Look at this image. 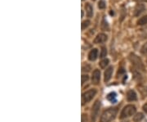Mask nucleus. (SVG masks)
I'll return each mask as SVG.
<instances>
[{
  "label": "nucleus",
  "mask_w": 147,
  "mask_h": 122,
  "mask_svg": "<svg viewBox=\"0 0 147 122\" xmlns=\"http://www.w3.org/2000/svg\"><path fill=\"white\" fill-rule=\"evenodd\" d=\"M118 113V110L117 108L115 107H110L106 109L105 111L103 112L101 114L100 118V122H110L113 120H115V118L117 116Z\"/></svg>",
  "instance_id": "nucleus-1"
},
{
  "label": "nucleus",
  "mask_w": 147,
  "mask_h": 122,
  "mask_svg": "<svg viewBox=\"0 0 147 122\" xmlns=\"http://www.w3.org/2000/svg\"><path fill=\"white\" fill-rule=\"evenodd\" d=\"M136 111H137V109H136V106L134 105H131V104L127 105L122 110L119 117H120V119H125L127 117H131L136 113Z\"/></svg>",
  "instance_id": "nucleus-2"
},
{
  "label": "nucleus",
  "mask_w": 147,
  "mask_h": 122,
  "mask_svg": "<svg viewBox=\"0 0 147 122\" xmlns=\"http://www.w3.org/2000/svg\"><path fill=\"white\" fill-rule=\"evenodd\" d=\"M100 101L97 100L96 101L93 106L92 107V112H91V119H92V121L95 122L96 121V118L99 115V112H100Z\"/></svg>",
  "instance_id": "nucleus-3"
},
{
  "label": "nucleus",
  "mask_w": 147,
  "mask_h": 122,
  "mask_svg": "<svg viewBox=\"0 0 147 122\" xmlns=\"http://www.w3.org/2000/svg\"><path fill=\"white\" fill-rule=\"evenodd\" d=\"M129 59H130L131 63L133 64V66H136V68L137 70H144V69H145L144 68V65L142 63V60L139 58L137 55L131 53V54H130V56H129Z\"/></svg>",
  "instance_id": "nucleus-4"
},
{
  "label": "nucleus",
  "mask_w": 147,
  "mask_h": 122,
  "mask_svg": "<svg viewBox=\"0 0 147 122\" xmlns=\"http://www.w3.org/2000/svg\"><path fill=\"white\" fill-rule=\"evenodd\" d=\"M96 94V90L94 89H89V90L86 91L85 93H84L83 98H82L83 104L86 103V102H89L94 98Z\"/></svg>",
  "instance_id": "nucleus-5"
},
{
  "label": "nucleus",
  "mask_w": 147,
  "mask_h": 122,
  "mask_svg": "<svg viewBox=\"0 0 147 122\" xmlns=\"http://www.w3.org/2000/svg\"><path fill=\"white\" fill-rule=\"evenodd\" d=\"M100 80V71L99 70H95L92 72V84L94 85H98Z\"/></svg>",
  "instance_id": "nucleus-6"
},
{
  "label": "nucleus",
  "mask_w": 147,
  "mask_h": 122,
  "mask_svg": "<svg viewBox=\"0 0 147 122\" xmlns=\"http://www.w3.org/2000/svg\"><path fill=\"white\" fill-rule=\"evenodd\" d=\"M108 39V36L104 34V33H100V34H98L96 35V37L94 39V43H105Z\"/></svg>",
  "instance_id": "nucleus-7"
},
{
  "label": "nucleus",
  "mask_w": 147,
  "mask_h": 122,
  "mask_svg": "<svg viewBox=\"0 0 147 122\" xmlns=\"http://www.w3.org/2000/svg\"><path fill=\"white\" fill-rule=\"evenodd\" d=\"M145 10H146V7L144 4H141V3L137 4L135 8H134V15L136 16H138L139 15H141Z\"/></svg>",
  "instance_id": "nucleus-8"
},
{
  "label": "nucleus",
  "mask_w": 147,
  "mask_h": 122,
  "mask_svg": "<svg viewBox=\"0 0 147 122\" xmlns=\"http://www.w3.org/2000/svg\"><path fill=\"white\" fill-rule=\"evenodd\" d=\"M113 66H110V67H108L107 69L105 70V82H108V81H110V80L111 79V77H112V74H113Z\"/></svg>",
  "instance_id": "nucleus-9"
},
{
  "label": "nucleus",
  "mask_w": 147,
  "mask_h": 122,
  "mask_svg": "<svg viewBox=\"0 0 147 122\" xmlns=\"http://www.w3.org/2000/svg\"><path fill=\"white\" fill-rule=\"evenodd\" d=\"M98 57V50L96 48H93L90 51L89 54H88V59L90 61L93 62L95 60H96Z\"/></svg>",
  "instance_id": "nucleus-10"
},
{
  "label": "nucleus",
  "mask_w": 147,
  "mask_h": 122,
  "mask_svg": "<svg viewBox=\"0 0 147 122\" xmlns=\"http://www.w3.org/2000/svg\"><path fill=\"white\" fill-rule=\"evenodd\" d=\"M127 98L128 101H136L137 99V94L135 93L134 90H129L127 93Z\"/></svg>",
  "instance_id": "nucleus-11"
},
{
  "label": "nucleus",
  "mask_w": 147,
  "mask_h": 122,
  "mask_svg": "<svg viewBox=\"0 0 147 122\" xmlns=\"http://www.w3.org/2000/svg\"><path fill=\"white\" fill-rule=\"evenodd\" d=\"M85 10H86V12H87V16L88 17L92 16V15H93V8H92V7L90 3H87L85 5Z\"/></svg>",
  "instance_id": "nucleus-12"
},
{
  "label": "nucleus",
  "mask_w": 147,
  "mask_h": 122,
  "mask_svg": "<svg viewBox=\"0 0 147 122\" xmlns=\"http://www.w3.org/2000/svg\"><path fill=\"white\" fill-rule=\"evenodd\" d=\"M144 118V116L142 113H137L133 117V121L134 122H140L142 119Z\"/></svg>",
  "instance_id": "nucleus-13"
},
{
  "label": "nucleus",
  "mask_w": 147,
  "mask_h": 122,
  "mask_svg": "<svg viewBox=\"0 0 147 122\" xmlns=\"http://www.w3.org/2000/svg\"><path fill=\"white\" fill-rule=\"evenodd\" d=\"M137 24L140 26H143V25H146L147 24V15L142 16L141 19H139L137 21Z\"/></svg>",
  "instance_id": "nucleus-14"
},
{
  "label": "nucleus",
  "mask_w": 147,
  "mask_h": 122,
  "mask_svg": "<svg viewBox=\"0 0 147 122\" xmlns=\"http://www.w3.org/2000/svg\"><path fill=\"white\" fill-rule=\"evenodd\" d=\"M108 64H109V59H104V60H102L100 63H99V66H100V68L105 69Z\"/></svg>",
  "instance_id": "nucleus-15"
},
{
  "label": "nucleus",
  "mask_w": 147,
  "mask_h": 122,
  "mask_svg": "<svg viewBox=\"0 0 147 122\" xmlns=\"http://www.w3.org/2000/svg\"><path fill=\"white\" fill-rule=\"evenodd\" d=\"M101 29L104 30H109V25H108L107 21H105V19L102 20V22H101Z\"/></svg>",
  "instance_id": "nucleus-16"
},
{
  "label": "nucleus",
  "mask_w": 147,
  "mask_h": 122,
  "mask_svg": "<svg viewBox=\"0 0 147 122\" xmlns=\"http://www.w3.org/2000/svg\"><path fill=\"white\" fill-rule=\"evenodd\" d=\"M115 98H116L115 93H110V94H109L108 96H107V99L111 102L115 101Z\"/></svg>",
  "instance_id": "nucleus-17"
},
{
  "label": "nucleus",
  "mask_w": 147,
  "mask_h": 122,
  "mask_svg": "<svg viewBox=\"0 0 147 122\" xmlns=\"http://www.w3.org/2000/svg\"><path fill=\"white\" fill-rule=\"evenodd\" d=\"M106 7V3H105V0H100V2L98 3V7L100 9H104Z\"/></svg>",
  "instance_id": "nucleus-18"
},
{
  "label": "nucleus",
  "mask_w": 147,
  "mask_h": 122,
  "mask_svg": "<svg viewBox=\"0 0 147 122\" xmlns=\"http://www.w3.org/2000/svg\"><path fill=\"white\" fill-rule=\"evenodd\" d=\"M106 55H107V49H106L105 47H102L101 48V53H100V58H103L106 57Z\"/></svg>",
  "instance_id": "nucleus-19"
},
{
  "label": "nucleus",
  "mask_w": 147,
  "mask_h": 122,
  "mask_svg": "<svg viewBox=\"0 0 147 122\" xmlns=\"http://www.w3.org/2000/svg\"><path fill=\"white\" fill-rule=\"evenodd\" d=\"M89 80V76L88 75H82V85H84L86 82H88Z\"/></svg>",
  "instance_id": "nucleus-20"
},
{
  "label": "nucleus",
  "mask_w": 147,
  "mask_h": 122,
  "mask_svg": "<svg viewBox=\"0 0 147 122\" xmlns=\"http://www.w3.org/2000/svg\"><path fill=\"white\" fill-rule=\"evenodd\" d=\"M90 25V21L88 20H86V21H83V23H82V29L83 30H85V29H87V27L89 26Z\"/></svg>",
  "instance_id": "nucleus-21"
},
{
  "label": "nucleus",
  "mask_w": 147,
  "mask_h": 122,
  "mask_svg": "<svg viewBox=\"0 0 147 122\" xmlns=\"http://www.w3.org/2000/svg\"><path fill=\"white\" fill-rule=\"evenodd\" d=\"M141 52L142 54H147V42L142 47Z\"/></svg>",
  "instance_id": "nucleus-22"
},
{
  "label": "nucleus",
  "mask_w": 147,
  "mask_h": 122,
  "mask_svg": "<svg viewBox=\"0 0 147 122\" xmlns=\"http://www.w3.org/2000/svg\"><path fill=\"white\" fill-rule=\"evenodd\" d=\"M90 69H91V67H90V66H87V65H85V66H83V68H82V70H83V71H89Z\"/></svg>",
  "instance_id": "nucleus-23"
},
{
  "label": "nucleus",
  "mask_w": 147,
  "mask_h": 122,
  "mask_svg": "<svg viewBox=\"0 0 147 122\" xmlns=\"http://www.w3.org/2000/svg\"><path fill=\"white\" fill-rule=\"evenodd\" d=\"M143 110H144V112H146V113H147V103L143 106Z\"/></svg>",
  "instance_id": "nucleus-24"
},
{
  "label": "nucleus",
  "mask_w": 147,
  "mask_h": 122,
  "mask_svg": "<svg viewBox=\"0 0 147 122\" xmlns=\"http://www.w3.org/2000/svg\"><path fill=\"white\" fill-rule=\"evenodd\" d=\"M135 1H137V2H143V3H147V0H135Z\"/></svg>",
  "instance_id": "nucleus-25"
},
{
  "label": "nucleus",
  "mask_w": 147,
  "mask_h": 122,
  "mask_svg": "<svg viewBox=\"0 0 147 122\" xmlns=\"http://www.w3.org/2000/svg\"><path fill=\"white\" fill-rule=\"evenodd\" d=\"M110 15H114V12H110Z\"/></svg>",
  "instance_id": "nucleus-26"
},
{
  "label": "nucleus",
  "mask_w": 147,
  "mask_h": 122,
  "mask_svg": "<svg viewBox=\"0 0 147 122\" xmlns=\"http://www.w3.org/2000/svg\"><path fill=\"white\" fill-rule=\"evenodd\" d=\"M93 1H94V0H93Z\"/></svg>",
  "instance_id": "nucleus-27"
}]
</instances>
